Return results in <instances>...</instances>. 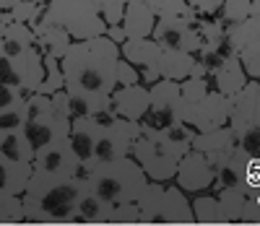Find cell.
Instances as JSON below:
<instances>
[{
    "label": "cell",
    "instance_id": "cell-1",
    "mask_svg": "<svg viewBox=\"0 0 260 226\" xmlns=\"http://www.w3.org/2000/svg\"><path fill=\"white\" fill-rule=\"evenodd\" d=\"M120 60V44H115L110 37L73 42V47L60 62L65 91L86 99H110L117 91Z\"/></svg>",
    "mask_w": 260,
    "mask_h": 226
},
{
    "label": "cell",
    "instance_id": "cell-2",
    "mask_svg": "<svg viewBox=\"0 0 260 226\" xmlns=\"http://www.w3.org/2000/svg\"><path fill=\"white\" fill-rule=\"evenodd\" d=\"M89 190L86 179H52L45 174H31L24 192L26 223H71L83 192Z\"/></svg>",
    "mask_w": 260,
    "mask_h": 226
},
{
    "label": "cell",
    "instance_id": "cell-3",
    "mask_svg": "<svg viewBox=\"0 0 260 226\" xmlns=\"http://www.w3.org/2000/svg\"><path fill=\"white\" fill-rule=\"evenodd\" d=\"M86 182H89V190L96 198H102L107 206L117 208V206L136 203L151 179L138 167V162L130 156V159H120L110 164H96L86 177Z\"/></svg>",
    "mask_w": 260,
    "mask_h": 226
},
{
    "label": "cell",
    "instance_id": "cell-4",
    "mask_svg": "<svg viewBox=\"0 0 260 226\" xmlns=\"http://www.w3.org/2000/svg\"><path fill=\"white\" fill-rule=\"evenodd\" d=\"M45 26L65 29L73 37V42H89V39L107 37V29H110L91 0H52V3L34 18V24L29 29L37 34Z\"/></svg>",
    "mask_w": 260,
    "mask_h": 226
},
{
    "label": "cell",
    "instance_id": "cell-5",
    "mask_svg": "<svg viewBox=\"0 0 260 226\" xmlns=\"http://www.w3.org/2000/svg\"><path fill=\"white\" fill-rule=\"evenodd\" d=\"M182 88V109L180 117L185 125H190L195 133H211L229 125L232 117V99L211 91L206 78H187L180 83Z\"/></svg>",
    "mask_w": 260,
    "mask_h": 226
},
{
    "label": "cell",
    "instance_id": "cell-6",
    "mask_svg": "<svg viewBox=\"0 0 260 226\" xmlns=\"http://www.w3.org/2000/svg\"><path fill=\"white\" fill-rule=\"evenodd\" d=\"M190 151H192L190 146L172 141L167 133H159V135L143 133L138 143L133 146V159L138 162V167L146 172L151 182L169 185V182H175L177 169Z\"/></svg>",
    "mask_w": 260,
    "mask_h": 226
},
{
    "label": "cell",
    "instance_id": "cell-7",
    "mask_svg": "<svg viewBox=\"0 0 260 226\" xmlns=\"http://www.w3.org/2000/svg\"><path fill=\"white\" fill-rule=\"evenodd\" d=\"M151 91V107L148 115L141 120L143 133H167L177 122H182L180 109H182V88L175 81H159L156 86L148 88Z\"/></svg>",
    "mask_w": 260,
    "mask_h": 226
},
{
    "label": "cell",
    "instance_id": "cell-8",
    "mask_svg": "<svg viewBox=\"0 0 260 226\" xmlns=\"http://www.w3.org/2000/svg\"><path fill=\"white\" fill-rule=\"evenodd\" d=\"M143 135L141 122H130L122 117H115L112 125L102 127L99 146H96V164H110L120 159H130L133 156V146Z\"/></svg>",
    "mask_w": 260,
    "mask_h": 226
},
{
    "label": "cell",
    "instance_id": "cell-9",
    "mask_svg": "<svg viewBox=\"0 0 260 226\" xmlns=\"http://www.w3.org/2000/svg\"><path fill=\"white\" fill-rule=\"evenodd\" d=\"M34 172L37 174H45L52 179H83L81 174V162L76 159V153L71 148V138L68 141H57L47 148L37 151L34 156Z\"/></svg>",
    "mask_w": 260,
    "mask_h": 226
},
{
    "label": "cell",
    "instance_id": "cell-10",
    "mask_svg": "<svg viewBox=\"0 0 260 226\" xmlns=\"http://www.w3.org/2000/svg\"><path fill=\"white\" fill-rule=\"evenodd\" d=\"M232 39L250 81H260V3H252V16L232 29Z\"/></svg>",
    "mask_w": 260,
    "mask_h": 226
},
{
    "label": "cell",
    "instance_id": "cell-11",
    "mask_svg": "<svg viewBox=\"0 0 260 226\" xmlns=\"http://www.w3.org/2000/svg\"><path fill=\"white\" fill-rule=\"evenodd\" d=\"M151 39H154L159 47H164V50L187 52V55H195L203 47V39H201L198 29H195V24H190V21H180V18L159 21Z\"/></svg>",
    "mask_w": 260,
    "mask_h": 226
},
{
    "label": "cell",
    "instance_id": "cell-12",
    "mask_svg": "<svg viewBox=\"0 0 260 226\" xmlns=\"http://www.w3.org/2000/svg\"><path fill=\"white\" fill-rule=\"evenodd\" d=\"M216 182V169L211 164V159L201 151H190L175 177V185L182 192H192V195H203L206 190H211Z\"/></svg>",
    "mask_w": 260,
    "mask_h": 226
},
{
    "label": "cell",
    "instance_id": "cell-13",
    "mask_svg": "<svg viewBox=\"0 0 260 226\" xmlns=\"http://www.w3.org/2000/svg\"><path fill=\"white\" fill-rule=\"evenodd\" d=\"M99 135H102V125L94 117H81V120H73V125H71V148L76 153V159L81 162L83 179L96 167Z\"/></svg>",
    "mask_w": 260,
    "mask_h": 226
},
{
    "label": "cell",
    "instance_id": "cell-14",
    "mask_svg": "<svg viewBox=\"0 0 260 226\" xmlns=\"http://www.w3.org/2000/svg\"><path fill=\"white\" fill-rule=\"evenodd\" d=\"M255 125H260V81H250L232 99V117H229V127L237 133V138Z\"/></svg>",
    "mask_w": 260,
    "mask_h": 226
},
{
    "label": "cell",
    "instance_id": "cell-15",
    "mask_svg": "<svg viewBox=\"0 0 260 226\" xmlns=\"http://www.w3.org/2000/svg\"><path fill=\"white\" fill-rule=\"evenodd\" d=\"M112 112L115 117L130 120V122H141L148 115V107H151V91L146 86H127V88H117V91L110 96Z\"/></svg>",
    "mask_w": 260,
    "mask_h": 226
},
{
    "label": "cell",
    "instance_id": "cell-16",
    "mask_svg": "<svg viewBox=\"0 0 260 226\" xmlns=\"http://www.w3.org/2000/svg\"><path fill=\"white\" fill-rule=\"evenodd\" d=\"M156 223H175V226L195 223L192 203L187 200V192H182L177 185H164L159 211H156Z\"/></svg>",
    "mask_w": 260,
    "mask_h": 226
},
{
    "label": "cell",
    "instance_id": "cell-17",
    "mask_svg": "<svg viewBox=\"0 0 260 226\" xmlns=\"http://www.w3.org/2000/svg\"><path fill=\"white\" fill-rule=\"evenodd\" d=\"M156 24H159V18L151 11L148 0H130L127 3L125 16H122V29L127 39H151Z\"/></svg>",
    "mask_w": 260,
    "mask_h": 226
},
{
    "label": "cell",
    "instance_id": "cell-18",
    "mask_svg": "<svg viewBox=\"0 0 260 226\" xmlns=\"http://www.w3.org/2000/svg\"><path fill=\"white\" fill-rule=\"evenodd\" d=\"M122 60H127L136 71H156L159 73V57L161 47L154 39H127L122 47Z\"/></svg>",
    "mask_w": 260,
    "mask_h": 226
},
{
    "label": "cell",
    "instance_id": "cell-19",
    "mask_svg": "<svg viewBox=\"0 0 260 226\" xmlns=\"http://www.w3.org/2000/svg\"><path fill=\"white\" fill-rule=\"evenodd\" d=\"M237 146H240V141H237V133L229 125L226 127H219V130H211V133H198V135H195V141H192V151L206 153L211 162L226 156Z\"/></svg>",
    "mask_w": 260,
    "mask_h": 226
},
{
    "label": "cell",
    "instance_id": "cell-20",
    "mask_svg": "<svg viewBox=\"0 0 260 226\" xmlns=\"http://www.w3.org/2000/svg\"><path fill=\"white\" fill-rule=\"evenodd\" d=\"M211 76H213V83H216V91L229 96V99H234L250 83V76H247V71H245V65H242L240 57L224 60L219 71L211 73Z\"/></svg>",
    "mask_w": 260,
    "mask_h": 226
},
{
    "label": "cell",
    "instance_id": "cell-21",
    "mask_svg": "<svg viewBox=\"0 0 260 226\" xmlns=\"http://www.w3.org/2000/svg\"><path fill=\"white\" fill-rule=\"evenodd\" d=\"M195 73V55L187 52H172L161 47V57H159V76L164 81H175L182 83L187 78H192Z\"/></svg>",
    "mask_w": 260,
    "mask_h": 226
},
{
    "label": "cell",
    "instance_id": "cell-22",
    "mask_svg": "<svg viewBox=\"0 0 260 226\" xmlns=\"http://www.w3.org/2000/svg\"><path fill=\"white\" fill-rule=\"evenodd\" d=\"M34 146L29 143L26 133H3L0 130V159L11 164H34Z\"/></svg>",
    "mask_w": 260,
    "mask_h": 226
},
{
    "label": "cell",
    "instance_id": "cell-23",
    "mask_svg": "<svg viewBox=\"0 0 260 226\" xmlns=\"http://www.w3.org/2000/svg\"><path fill=\"white\" fill-rule=\"evenodd\" d=\"M31 174H34V167H29V164H11V162L0 159V192L24 198V192L31 182Z\"/></svg>",
    "mask_w": 260,
    "mask_h": 226
},
{
    "label": "cell",
    "instance_id": "cell-24",
    "mask_svg": "<svg viewBox=\"0 0 260 226\" xmlns=\"http://www.w3.org/2000/svg\"><path fill=\"white\" fill-rule=\"evenodd\" d=\"M34 37H37V47H39L42 57H52V60H60V62L68 55V50L73 47V37L60 26H45Z\"/></svg>",
    "mask_w": 260,
    "mask_h": 226
},
{
    "label": "cell",
    "instance_id": "cell-25",
    "mask_svg": "<svg viewBox=\"0 0 260 226\" xmlns=\"http://www.w3.org/2000/svg\"><path fill=\"white\" fill-rule=\"evenodd\" d=\"M112 211H115L112 206H107L102 198H96L91 190H86L71 223H112Z\"/></svg>",
    "mask_w": 260,
    "mask_h": 226
},
{
    "label": "cell",
    "instance_id": "cell-26",
    "mask_svg": "<svg viewBox=\"0 0 260 226\" xmlns=\"http://www.w3.org/2000/svg\"><path fill=\"white\" fill-rule=\"evenodd\" d=\"M37 44V37L29 26L24 24H8L3 26V50H6V57H13V55H21L26 52L29 47Z\"/></svg>",
    "mask_w": 260,
    "mask_h": 226
},
{
    "label": "cell",
    "instance_id": "cell-27",
    "mask_svg": "<svg viewBox=\"0 0 260 226\" xmlns=\"http://www.w3.org/2000/svg\"><path fill=\"white\" fill-rule=\"evenodd\" d=\"M192 213H195V223H229V216L219 195H198L192 200Z\"/></svg>",
    "mask_w": 260,
    "mask_h": 226
},
{
    "label": "cell",
    "instance_id": "cell-28",
    "mask_svg": "<svg viewBox=\"0 0 260 226\" xmlns=\"http://www.w3.org/2000/svg\"><path fill=\"white\" fill-rule=\"evenodd\" d=\"M148 6H151V11L156 13L159 21L180 18V21H190V24H195V21H198L195 11L187 6V0H148Z\"/></svg>",
    "mask_w": 260,
    "mask_h": 226
},
{
    "label": "cell",
    "instance_id": "cell-29",
    "mask_svg": "<svg viewBox=\"0 0 260 226\" xmlns=\"http://www.w3.org/2000/svg\"><path fill=\"white\" fill-rule=\"evenodd\" d=\"M250 16H252V0H224V8H221L216 21H219L226 31H232L240 24H245Z\"/></svg>",
    "mask_w": 260,
    "mask_h": 226
},
{
    "label": "cell",
    "instance_id": "cell-30",
    "mask_svg": "<svg viewBox=\"0 0 260 226\" xmlns=\"http://www.w3.org/2000/svg\"><path fill=\"white\" fill-rule=\"evenodd\" d=\"M6 223H26V211L21 198L0 192V226Z\"/></svg>",
    "mask_w": 260,
    "mask_h": 226
},
{
    "label": "cell",
    "instance_id": "cell-31",
    "mask_svg": "<svg viewBox=\"0 0 260 226\" xmlns=\"http://www.w3.org/2000/svg\"><path fill=\"white\" fill-rule=\"evenodd\" d=\"M91 3L96 6V11L102 13V18L107 21V26H120L130 0H91Z\"/></svg>",
    "mask_w": 260,
    "mask_h": 226
},
{
    "label": "cell",
    "instance_id": "cell-32",
    "mask_svg": "<svg viewBox=\"0 0 260 226\" xmlns=\"http://www.w3.org/2000/svg\"><path fill=\"white\" fill-rule=\"evenodd\" d=\"M26 122H29L26 104H21V107H16V109L3 112V115H0V130H3V133H24L26 130Z\"/></svg>",
    "mask_w": 260,
    "mask_h": 226
},
{
    "label": "cell",
    "instance_id": "cell-33",
    "mask_svg": "<svg viewBox=\"0 0 260 226\" xmlns=\"http://www.w3.org/2000/svg\"><path fill=\"white\" fill-rule=\"evenodd\" d=\"M45 11V8H39L34 0H21L18 6H13L11 11H8V16H11V21L13 24H24V26H31L34 24V18Z\"/></svg>",
    "mask_w": 260,
    "mask_h": 226
},
{
    "label": "cell",
    "instance_id": "cell-34",
    "mask_svg": "<svg viewBox=\"0 0 260 226\" xmlns=\"http://www.w3.org/2000/svg\"><path fill=\"white\" fill-rule=\"evenodd\" d=\"M237 141H240V148L250 156L252 162H260V125L245 130Z\"/></svg>",
    "mask_w": 260,
    "mask_h": 226
},
{
    "label": "cell",
    "instance_id": "cell-35",
    "mask_svg": "<svg viewBox=\"0 0 260 226\" xmlns=\"http://www.w3.org/2000/svg\"><path fill=\"white\" fill-rule=\"evenodd\" d=\"M0 86H8V88H16V91H24V94H26V88H24V83H21L16 68L11 65L8 57L0 60ZM26 96H29V94H26Z\"/></svg>",
    "mask_w": 260,
    "mask_h": 226
},
{
    "label": "cell",
    "instance_id": "cell-36",
    "mask_svg": "<svg viewBox=\"0 0 260 226\" xmlns=\"http://www.w3.org/2000/svg\"><path fill=\"white\" fill-rule=\"evenodd\" d=\"M26 94L24 91H16V88H8V86H0V115L3 112H11L21 104H26Z\"/></svg>",
    "mask_w": 260,
    "mask_h": 226
},
{
    "label": "cell",
    "instance_id": "cell-37",
    "mask_svg": "<svg viewBox=\"0 0 260 226\" xmlns=\"http://www.w3.org/2000/svg\"><path fill=\"white\" fill-rule=\"evenodd\" d=\"M141 83V76L133 65L127 60H120V68H117V88H127V86H138Z\"/></svg>",
    "mask_w": 260,
    "mask_h": 226
},
{
    "label": "cell",
    "instance_id": "cell-38",
    "mask_svg": "<svg viewBox=\"0 0 260 226\" xmlns=\"http://www.w3.org/2000/svg\"><path fill=\"white\" fill-rule=\"evenodd\" d=\"M107 37H110L115 44H120V47H122V44L127 42V37H125V29H122V24L120 26H110V29H107Z\"/></svg>",
    "mask_w": 260,
    "mask_h": 226
},
{
    "label": "cell",
    "instance_id": "cell-39",
    "mask_svg": "<svg viewBox=\"0 0 260 226\" xmlns=\"http://www.w3.org/2000/svg\"><path fill=\"white\" fill-rule=\"evenodd\" d=\"M6 57V50H3V26H0V60Z\"/></svg>",
    "mask_w": 260,
    "mask_h": 226
},
{
    "label": "cell",
    "instance_id": "cell-40",
    "mask_svg": "<svg viewBox=\"0 0 260 226\" xmlns=\"http://www.w3.org/2000/svg\"><path fill=\"white\" fill-rule=\"evenodd\" d=\"M34 3H37V6H39V8H47V6H50V3H52V0H34Z\"/></svg>",
    "mask_w": 260,
    "mask_h": 226
},
{
    "label": "cell",
    "instance_id": "cell-41",
    "mask_svg": "<svg viewBox=\"0 0 260 226\" xmlns=\"http://www.w3.org/2000/svg\"><path fill=\"white\" fill-rule=\"evenodd\" d=\"M18 3H21V0H6V6H8V11H11L13 6H18Z\"/></svg>",
    "mask_w": 260,
    "mask_h": 226
},
{
    "label": "cell",
    "instance_id": "cell-42",
    "mask_svg": "<svg viewBox=\"0 0 260 226\" xmlns=\"http://www.w3.org/2000/svg\"><path fill=\"white\" fill-rule=\"evenodd\" d=\"M252 3H260V0H252Z\"/></svg>",
    "mask_w": 260,
    "mask_h": 226
}]
</instances>
